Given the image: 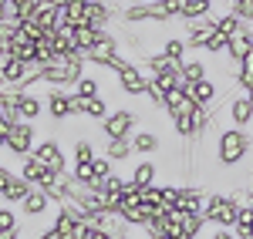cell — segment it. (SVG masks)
<instances>
[{"instance_id":"cell-1","label":"cell","mask_w":253,"mask_h":239,"mask_svg":"<svg viewBox=\"0 0 253 239\" xmlns=\"http://www.w3.org/2000/svg\"><path fill=\"white\" fill-rule=\"evenodd\" d=\"M250 132L247 128H223L219 135H216V162L223 165V169H233V165H240V162L247 159V152H250Z\"/></svg>"},{"instance_id":"cell-2","label":"cell","mask_w":253,"mask_h":239,"mask_svg":"<svg viewBox=\"0 0 253 239\" xmlns=\"http://www.w3.org/2000/svg\"><path fill=\"white\" fill-rule=\"evenodd\" d=\"M240 196H226V192H213V196H206V205H203V216L206 222H213V226H226V229H233L236 216H240Z\"/></svg>"},{"instance_id":"cell-3","label":"cell","mask_w":253,"mask_h":239,"mask_svg":"<svg viewBox=\"0 0 253 239\" xmlns=\"http://www.w3.org/2000/svg\"><path fill=\"white\" fill-rule=\"evenodd\" d=\"M132 132H138V115L132 108H115L101 118V135L108 138H132Z\"/></svg>"},{"instance_id":"cell-4","label":"cell","mask_w":253,"mask_h":239,"mask_svg":"<svg viewBox=\"0 0 253 239\" xmlns=\"http://www.w3.org/2000/svg\"><path fill=\"white\" fill-rule=\"evenodd\" d=\"M34 145H38V128H34V121H17V125H10V132H7V152L10 155H31L34 152Z\"/></svg>"},{"instance_id":"cell-5","label":"cell","mask_w":253,"mask_h":239,"mask_svg":"<svg viewBox=\"0 0 253 239\" xmlns=\"http://www.w3.org/2000/svg\"><path fill=\"white\" fill-rule=\"evenodd\" d=\"M31 155H38V162H44L51 172H58V175H68V155H64V148H61L58 138H41L38 145H34V152Z\"/></svg>"},{"instance_id":"cell-6","label":"cell","mask_w":253,"mask_h":239,"mask_svg":"<svg viewBox=\"0 0 253 239\" xmlns=\"http://www.w3.org/2000/svg\"><path fill=\"white\" fill-rule=\"evenodd\" d=\"M71 98H75V91H68V88H51L47 95H44V111L51 115L54 125L61 121H68L75 111H71Z\"/></svg>"},{"instance_id":"cell-7","label":"cell","mask_w":253,"mask_h":239,"mask_svg":"<svg viewBox=\"0 0 253 239\" xmlns=\"http://www.w3.org/2000/svg\"><path fill=\"white\" fill-rule=\"evenodd\" d=\"M216 34V17L206 14V17H196V20H186V47L189 51H203L206 40Z\"/></svg>"},{"instance_id":"cell-8","label":"cell","mask_w":253,"mask_h":239,"mask_svg":"<svg viewBox=\"0 0 253 239\" xmlns=\"http://www.w3.org/2000/svg\"><path fill=\"white\" fill-rule=\"evenodd\" d=\"M20 175L31 182L34 189H47V185H54L61 179L58 172H51L44 162H38V155H24V165H20Z\"/></svg>"},{"instance_id":"cell-9","label":"cell","mask_w":253,"mask_h":239,"mask_svg":"<svg viewBox=\"0 0 253 239\" xmlns=\"http://www.w3.org/2000/svg\"><path fill=\"white\" fill-rule=\"evenodd\" d=\"M122 20H125V24H142V20L166 24L169 14L162 10V3H128V7H122Z\"/></svg>"},{"instance_id":"cell-10","label":"cell","mask_w":253,"mask_h":239,"mask_svg":"<svg viewBox=\"0 0 253 239\" xmlns=\"http://www.w3.org/2000/svg\"><path fill=\"white\" fill-rule=\"evenodd\" d=\"M145 84H149V74L138 68L135 61H128V64L118 71V88H122L125 95H132V98H142V95H145Z\"/></svg>"},{"instance_id":"cell-11","label":"cell","mask_w":253,"mask_h":239,"mask_svg":"<svg viewBox=\"0 0 253 239\" xmlns=\"http://www.w3.org/2000/svg\"><path fill=\"white\" fill-rule=\"evenodd\" d=\"M71 111L81 115V118L101 121L105 115H108V101L101 98V95H98V98H78V95H75V98H71Z\"/></svg>"},{"instance_id":"cell-12","label":"cell","mask_w":253,"mask_h":239,"mask_svg":"<svg viewBox=\"0 0 253 239\" xmlns=\"http://www.w3.org/2000/svg\"><path fill=\"white\" fill-rule=\"evenodd\" d=\"M51 205H54V202L47 199V192H44V189H31V192H27V199L20 202V216H27V219H41Z\"/></svg>"},{"instance_id":"cell-13","label":"cell","mask_w":253,"mask_h":239,"mask_svg":"<svg viewBox=\"0 0 253 239\" xmlns=\"http://www.w3.org/2000/svg\"><path fill=\"white\" fill-rule=\"evenodd\" d=\"M34 185L24 179V175H10L7 185H0V199L7 202V205H20V202L27 199V192H31Z\"/></svg>"},{"instance_id":"cell-14","label":"cell","mask_w":253,"mask_h":239,"mask_svg":"<svg viewBox=\"0 0 253 239\" xmlns=\"http://www.w3.org/2000/svg\"><path fill=\"white\" fill-rule=\"evenodd\" d=\"M31 68H34V64H24V61H17V58H7L3 64H0V81L10 84V88H20L24 78L31 74Z\"/></svg>"},{"instance_id":"cell-15","label":"cell","mask_w":253,"mask_h":239,"mask_svg":"<svg viewBox=\"0 0 253 239\" xmlns=\"http://www.w3.org/2000/svg\"><path fill=\"white\" fill-rule=\"evenodd\" d=\"M17 115L20 121H38L44 115V98L31 91H17Z\"/></svg>"},{"instance_id":"cell-16","label":"cell","mask_w":253,"mask_h":239,"mask_svg":"<svg viewBox=\"0 0 253 239\" xmlns=\"http://www.w3.org/2000/svg\"><path fill=\"white\" fill-rule=\"evenodd\" d=\"M250 54H253V40H250V34H247V27H243V31H236L233 37H230V44H226V58L233 61V64H243Z\"/></svg>"},{"instance_id":"cell-17","label":"cell","mask_w":253,"mask_h":239,"mask_svg":"<svg viewBox=\"0 0 253 239\" xmlns=\"http://www.w3.org/2000/svg\"><path fill=\"white\" fill-rule=\"evenodd\" d=\"M132 152H135V155H142V159H145V155H156L159 148H162V141H159V135L156 132H145V128H138V132H132Z\"/></svg>"},{"instance_id":"cell-18","label":"cell","mask_w":253,"mask_h":239,"mask_svg":"<svg viewBox=\"0 0 253 239\" xmlns=\"http://www.w3.org/2000/svg\"><path fill=\"white\" fill-rule=\"evenodd\" d=\"M203 205H206L203 189H196V185H182V192H179V212L193 216V212H203Z\"/></svg>"},{"instance_id":"cell-19","label":"cell","mask_w":253,"mask_h":239,"mask_svg":"<svg viewBox=\"0 0 253 239\" xmlns=\"http://www.w3.org/2000/svg\"><path fill=\"white\" fill-rule=\"evenodd\" d=\"M230 118H233L236 128H247L253 121V101L250 95H236L233 101H230Z\"/></svg>"},{"instance_id":"cell-20","label":"cell","mask_w":253,"mask_h":239,"mask_svg":"<svg viewBox=\"0 0 253 239\" xmlns=\"http://www.w3.org/2000/svg\"><path fill=\"white\" fill-rule=\"evenodd\" d=\"M186 95H189L193 104H213L216 101V84L210 78L206 81H189V84H186Z\"/></svg>"},{"instance_id":"cell-21","label":"cell","mask_w":253,"mask_h":239,"mask_svg":"<svg viewBox=\"0 0 253 239\" xmlns=\"http://www.w3.org/2000/svg\"><path fill=\"white\" fill-rule=\"evenodd\" d=\"M193 108H189V111H175V115H169V125L175 128V135H179L182 141H196L199 138V135H196V125H193Z\"/></svg>"},{"instance_id":"cell-22","label":"cell","mask_w":253,"mask_h":239,"mask_svg":"<svg viewBox=\"0 0 253 239\" xmlns=\"http://www.w3.org/2000/svg\"><path fill=\"white\" fill-rule=\"evenodd\" d=\"M105 155L115 162V165H122V162H128L135 152H132V141L128 138H108L105 141Z\"/></svg>"},{"instance_id":"cell-23","label":"cell","mask_w":253,"mask_h":239,"mask_svg":"<svg viewBox=\"0 0 253 239\" xmlns=\"http://www.w3.org/2000/svg\"><path fill=\"white\" fill-rule=\"evenodd\" d=\"M128 179L145 189V185H152V182L159 179V165H156V162H149V159H145V162H135V169H132V175H128Z\"/></svg>"},{"instance_id":"cell-24","label":"cell","mask_w":253,"mask_h":239,"mask_svg":"<svg viewBox=\"0 0 253 239\" xmlns=\"http://www.w3.org/2000/svg\"><path fill=\"white\" fill-rule=\"evenodd\" d=\"M216 0H182V10H179V17L182 20H196V17H206V14H213Z\"/></svg>"},{"instance_id":"cell-25","label":"cell","mask_w":253,"mask_h":239,"mask_svg":"<svg viewBox=\"0 0 253 239\" xmlns=\"http://www.w3.org/2000/svg\"><path fill=\"white\" fill-rule=\"evenodd\" d=\"M179 68H182V78H186V84H189V81H206V78H210L206 61H199V58H186Z\"/></svg>"},{"instance_id":"cell-26","label":"cell","mask_w":253,"mask_h":239,"mask_svg":"<svg viewBox=\"0 0 253 239\" xmlns=\"http://www.w3.org/2000/svg\"><path fill=\"white\" fill-rule=\"evenodd\" d=\"M216 31L223 34V37H233L236 31H243V20L230 14V10H223V14H216Z\"/></svg>"},{"instance_id":"cell-27","label":"cell","mask_w":253,"mask_h":239,"mask_svg":"<svg viewBox=\"0 0 253 239\" xmlns=\"http://www.w3.org/2000/svg\"><path fill=\"white\" fill-rule=\"evenodd\" d=\"M95 145H91V141L88 138H78L75 141V148H71V162H75V165H88V162H95Z\"/></svg>"},{"instance_id":"cell-28","label":"cell","mask_w":253,"mask_h":239,"mask_svg":"<svg viewBox=\"0 0 253 239\" xmlns=\"http://www.w3.org/2000/svg\"><path fill=\"white\" fill-rule=\"evenodd\" d=\"M186 51H189V47H186V37H169L166 44H162V54H166L169 61H175V64L186 61Z\"/></svg>"},{"instance_id":"cell-29","label":"cell","mask_w":253,"mask_h":239,"mask_svg":"<svg viewBox=\"0 0 253 239\" xmlns=\"http://www.w3.org/2000/svg\"><path fill=\"white\" fill-rule=\"evenodd\" d=\"M75 95H78V98H98V95H101V81H98L95 74H84V78L75 84Z\"/></svg>"},{"instance_id":"cell-30","label":"cell","mask_w":253,"mask_h":239,"mask_svg":"<svg viewBox=\"0 0 253 239\" xmlns=\"http://www.w3.org/2000/svg\"><path fill=\"white\" fill-rule=\"evenodd\" d=\"M206 226V216L203 212H193V216H182V239H196Z\"/></svg>"},{"instance_id":"cell-31","label":"cell","mask_w":253,"mask_h":239,"mask_svg":"<svg viewBox=\"0 0 253 239\" xmlns=\"http://www.w3.org/2000/svg\"><path fill=\"white\" fill-rule=\"evenodd\" d=\"M162 196H166V185H159V182H152V185H145V189H142V205H152V209H162Z\"/></svg>"},{"instance_id":"cell-32","label":"cell","mask_w":253,"mask_h":239,"mask_svg":"<svg viewBox=\"0 0 253 239\" xmlns=\"http://www.w3.org/2000/svg\"><path fill=\"white\" fill-rule=\"evenodd\" d=\"M91 172H95L98 185H101V179H108V175L115 172V162L108 159V155H95V162H91Z\"/></svg>"},{"instance_id":"cell-33","label":"cell","mask_w":253,"mask_h":239,"mask_svg":"<svg viewBox=\"0 0 253 239\" xmlns=\"http://www.w3.org/2000/svg\"><path fill=\"white\" fill-rule=\"evenodd\" d=\"M7 229H20V216L14 212V205H0V233H7Z\"/></svg>"},{"instance_id":"cell-34","label":"cell","mask_w":253,"mask_h":239,"mask_svg":"<svg viewBox=\"0 0 253 239\" xmlns=\"http://www.w3.org/2000/svg\"><path fill=\"white\" fill-rule=\"evenodd\" d=\"M226 44H230V37H223V34L216 31L213 37L206 40V47H203V51H206V54H226Z\"/></svg>"},{"instance_id":"cell-35","label":"cell","mask_w":253,"mask_h":239,"mask_svg":"<svg viewBox=\"0 0 253 239\" xmlns=\"http://www.w3.org/2000/svg\"><path fill=\"white\" fill-rule=\"evenodd\" d=\"M125 44H128L132 51H145V44H142V37H138L135 31H128V34H125Z\"/></svg>"},{"instance_id":"cell-36","label":"cell","mask_w":253,"mask_h":239,"mask_svg":"<svg viewBox=\"0 0 253 239\" xmlns=\"http://www.w3.org/2000/svg\"><path fill=\"white\" fill-rule=\"evenodd\" d=\"M210 239H236V233H233V229H226V226H216Z\"/></svg>"},{"instance_id":"cell-37","label":"cell","mask_w":253,"mask_h":239,"mask_svg":"<svg viewBox=\"0 0 253 239\" xmlns=\"http://www.w3.org/2000/svg\"><path fill=\"white\" fill-rule=\"evenodd\" d=\"M0 239H24V229H7V233H0Z\"/></svg>"},{"instance_id":"cell-38","label":"cell","mask_w":253,"mask_h":239,"mask_svg":"<svg viewBox=\"0 0 253 239\" xmlns=\"http://www.w3.org/2000/svg\"><path fill=\"white\" fill-rule=\"evenodd\" d=\"M10 175H14V172H10L7 165H0V185H7V179H10Z\"/></svg>"},{"instance_id":"cell-39","label":"cell","mask_w":253,"mask_h":239,"mask_svg":"<svg viewBox=\"0 0 253 239\" xmlns=\"http://www.w3.org/2000/svg\"><path fill=\"white\" fill-rule=\"evenodd\" d=\"M0 152H7V141H3V135H0Z\"/></svg>"},{"instance_id":"cell-40","label":"cell","mask_w":253,"mask_h":239,"mask_svg":"<svg viewBox=\"0 0 253 239\" xmlns=\"http://www.w3.org/2000/svg\"><path fill=\"white\" fill-rule=\"evenodd\" d=\"M54 3H58V7H64V3H71V0H54Z\"/></svg>"},{"instance_id":"cell-41","label":"cell","mask_w":253,"mask_h":239,"mask_svg":"<svg viewBox=\"0 0 253 239\" xmlns=\"http://www.w3.org/2000/svg\"><path fill=\"white\" fill-rule=\"evenodd\" d=\"M84 3H98V0H84ZM105 3H108V0H105Z\"/></svg>"},{"instance_id":"cell-42","label":"cell","mask_w":253,"mask_h":239,"mask_svg":"<svg viewBox=\"0 0 253 239\" xmlns=\"http://www.w3.org/2000/svg\"><path fill=\"white\" fill-rule=\"evenodd\" d=\"M250 101H253V91H250Z\"/></svg>"}]
</instances>
